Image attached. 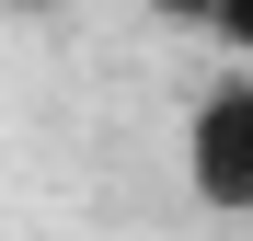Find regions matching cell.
Segmentation results:
<instances>
[{
    "mask_svg": "<svg viewBox=\"0 0 253 241\" xmlns=\"http://www.w3.org/2000/svg\"><path fill=\"white\" fill-rule=\"evenodd\" d=\"M150 12L173 23V34H219V12H230V0H150Z\"/></svg>",
    "mask_w": 253,
    "mask_h": 241,
    "instance_id": "cell-2",
    "label": "cell"
},
{
    "mask_svg": "<svg viewBox=\"0 0 253 241\" xmlns=\"http://www.w3.org/2000/svg\"><path fill=\"white\" fill-rule=\"evenodd\" d=\"M12 12H69V0H12Z\"/></svg>",
    "mask_w": 253,
    "mask_h": 241,
    "instance_id": "cell-4",
    "label": "cell"
},
{
    "mask_svg": "<svg viewBox=\"0 0 253 241\" xmlns=\"http://www.w3.org/2000/svg\"><path fill=\"white\" fill-rule=\"evenodd\" d=\"M219 46H230V58L253 69V0H230V12H219Z\"/></svg>",
    "mask_w": 253,
    "mask_h": 241,
    "instance_id": "cell-3",
    "label": "cell"
},
{
    "mask_svg": "<svg viewBox=\"0 0 253 241\" xmlns=\"http://www.w3.org/2000/svg\"><path fill=\"white\" fill-rule=\"evenodd\" d=\"M184 195L207 218H253V69L242 58L184 103Z\"/></svg>",
    "mask_w": 253,
    "mask_h": 241,
    "instance_id": "cell-1",
    "label": "cell"
}]
</instances>
